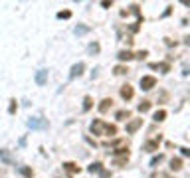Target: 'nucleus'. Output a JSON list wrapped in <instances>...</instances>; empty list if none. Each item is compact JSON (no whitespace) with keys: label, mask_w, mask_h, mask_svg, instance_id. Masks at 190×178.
Instances as JSON below:
<instances>
[{"label":"nucleus","mask_w":190,"mask_h":178,"mask_svg":"<svg viewBox=\"0 0 190 178\" xmlns=\"http://www.w3.org/2000/svg\"><path fill=\"white\" fill-rule=\"evenodd\" d=\"M28 125H30L32 129H44V127H48V121L42 119V117H36V119H30Z\"/></svg>","instance_id":"f03ea898"},{"label":"nucleus","mask_w":190,"mask_h":178,"mask_svg":"<svg viewBox=\"0 0 190 178\" xmlns=\"http://www.w3.org/2000/svg\"><path fill=\"white\" fill-rule=\"evenodd\" d=\"M146 56V52H139V54H137V56H135V57H141V59H143V57H145Z\"/></svg>","instance_id":"cd10ccee"},{"label":"nucleus","mask_w":190,"mask_h":178,"mask_svg":"<svg viewBox=\"0 0 190 178\" xmlns=\"http://www.w3.org/2000/svg\"><path fill=\"white\" fill-rule=\"evenodd\" d=\"M10 103H12V105H10V113L14 115V113H16V109H18V105H16V101H14V99H12Z\"/></svg>","instance_id":"5701e85b"},{"label":"nucleus","mask_w":190,"mask_h":178,"mask_svg":"<svg viewBox=\"0 0 190 178\" xmlns=\"http://www.w3.org/2000/svg\"><path fill=\"white\" fill-rule=\"evenodd\" d=\"M117 57H119V59H121V61H127V59H133V54H131V52H119V56H117Z\"/></svg>","instance_id":"ddd939ff"},{"label":"nucleus","mask_w":190,"mask_h":178,"mask_svg":"<svg viewBox=\"0 0 190 178\" xmlns=\"http://www.w3.org/2000/svg\"><path fill=\"white\" fill-rule=\"evenodd\" d=\"M89 170H91V172H97V170H101V162H93V164L89 166Z\"/></svg>","instance_id":"aec40b11"},{"label":"nucleus","mask_w":190,"mask_h":178,"mask_svg":"<svg viewBox=\"0 0 190 178\" xmlns=\"http://www.w3.org/2000/svg\"><path fill=\"white\" fill-rule=\"evenodd\" d=\"M170 168H172V170H180V168H182V160H180V158H172V160H170Z\"/></svg>","instance_id":"f8f14e48"},{"label":"nucleus","mask_w":190,"mask_h":178,"mask_svg":"<svg viewBox=\"0 0 190 178\" xmlns=\"http://www.w3.org/2000/svg\"><path fill=\"white\" fill-rule=\"evenodd\" d=\"M69 16H71V12H69V10H66V12H59V14H57V18H69Z\"/></svg>","instance_id":"4be33fe9"},{"label":"nucleus","mask_w":190,"mask_h":178,"mask_svg":"<svg viewBox=\"0 0 190 178\" xmlns=\"http://www.w3.org/2000/svg\"><path fill=\"white\" fill-rule=\"evenodd\" d=\"M111 105H113V99H103V101H101V105H99V111L101 113H107Z\"/></svg>","instance_id":"6e6552de"},{"label":"nucleus","mask_w":190,"mask_h":178,"mask_svg":"<svg viewBox=\"0 0 190 178\" xmlns=\"http://www.w3.org/2000/svg\"><path fill=\"white\" fill-rule=\"evenodd\" d=\"M64 166H66V170H67V172H79V166H75L73 162H66Z\"/></svg>","instance_id":"dca6fc26"},{"label":"nucleus","mask_w":190,"mask_h":178,"mask_svg":"<svg viewBox=\"0 0 190 178\" xmlns=\"http://www.w3.org/2000/svg\"><path fill=\"white\" fill-rule=\"evenodd\" d=\"M141 125H143V119H133L131 123H127V133H129V135H133L135 131H137V129L141 127Z\"/></svg>","instance_id":"7ed1b4c3"},{"label":"nucleus","mask_w":190,"mask_h":178,"mask_svg":"<svg viewBox=\"0 0 190 178\" xmlns=\"http://www.w3.org/2000/svg\"><path fill=\"white\" fill-rule=\"evenodd\" d=\"M158 145H160V137H157L155 141H149V143L145 145V150L146 152H155V150L158 148Z\"/></svg>","instance_id":"20e7f679"},{"label":"nucleus","mask_w":190,"mask_h":178,"mask_svg":"<svg viewBox=\"0 0 190 178\" xmlns=\"http://www.w3.org/2000/svg\"><path fill=\"white\" fill-rule=\"evenodd\" d=\"M125 152H127V148H117L113 155H125ZM127 155H129V152H127Z\"/></svg>","instance_id":"bb28decb"},{"label":"nucleus","mask_w":190,"mask_h":178,"mask_svg":"<svg viewBox=\"0 0 190 178\" xmlns=\"http://www.w3.org/2000/svg\"><path fill=\"white\" fill-rule=\"evenodd\" d=\"M46 79H48V69H40V71L36 73V83H38V85H44Z\"/></svg>","instance_id":"423d86ee"},{"label":"nucleus","mask_w":190,"mask_h":178,"mask_svg":"<svg viewBox=\"0 0 190 178\" xmlns=\"http://www.w3.org/2000/svg\"><path fill=\"white\" fill-rule=\"evenodd\" d=\"M101 129H103V123H101V121H93V123H91V133L101 135Z\"/></svg>","instance_id":"1a4fd4ad"},{"label":"nucleus","mask_w":190,"mask_h":178,"mask_svg":"<svg viewBox=\"0 0 190 178\" xmlns=\"http://www.w3.org/2000/svg\"><path fill=\"white\" fill-rule=\"evenodd\" d=\"M149 109H151V101H143V103L139 105V111H141V113L149 111Z\"/></svg>","instance_id":"f3484780"},{"label":"nucleus","mask_w":190,"mask_h":178,"mask_svg":"<svg viewBox=\"0 0 190 178\" xmlns=\"http://www.w3.org/2000/svg\"><path fill=\"white\" fill-rule=\"evenodd\" d=\"M105 135H107V137H115V135H117V127H115V125H107V127H105Z\"/></svg>","instance_id":"9b49d317"},{"label":"nucleus","mask_w":190,"mask_h":178,"mask_svg":"<svg viewBox=\"0 0 190 178\" xmlns=\"http://www.w3.org/2000/svg\"><path fill=\"white\" fill-rule=\"evenodd\" d=\"M127 71H129V69H127L125 66H117L115 67V73H117V75H123V73H127Z\"/></svg>","instance_id":"a211bd4d"},{"label":"nucleus","mask_w":190,"mask_h":178,"mask_svg":"<svg viewBox=\"0 0 190 178\" xmlns=\"http://www.w3.org/2000/svg\"><path fill=\"white\" fill-rule=\"evenodd\" d=\"M83 69H85V66H83V63H75V66L71 67V73H69V77L73 79V77H77V75H81V73H83Z\"/></svg>","instance_id":"39448f33"},{"label":"nucleus","mask_w":190,"mask_h":178,"mask_svg":"<svg viewBox=\"0 0 190 178\" xmlns=\"http://www.w3.org/2000/svg\"><path fill=\"white\" fill-rule=\"evenodd\" d=\"M87 30H89V28H85V26H77V28H75V34H87Z\"/></svg>","instance_id":"6ab92c4d"},{"label":"nucleus","mask_w":190,"mask_h":178,"mask_svg":"<svg viewBox=\"0 0 190 178\" xmlns=\"http://www.w3.org/2000/svg\"><path fill=\"white\" fill-rule=\"evenodd\" d=\"M0 156H2V158H4V160H10V155H8V152H6V150H0Z\"/></svg>","instance_id":"a878e982"},{"label":"nucleus","mask_w":190,"mask_h":178,"mask_svg":"<svg viewBox=\"0 0 190 178\" xmlns=\"http://www.w3.org/2000/svg\"><path fill=\"white\" fill-rule=\"evenodd\" d=\"M121 97H123L125 101H127V99H131V97H133V87H131L129 83L121 87Z\"/></svg>","instance_id":"0eeeda50"},{"label":"nucleus","mask_w":190,"mask_h":178,"mask_svg":"<svg viewBox=\"0 0 190 178\" xmlns=\"http://www.w3.org/2000/svg\"><path fill=\"white\" fill-rule=\"evenodd\" d=\"M91 105H93V101H91L89 95H87V97H83V111H89Z\"/></svg>","instance_id":"4468645a"},{"label":"nucleus","mask_w":190,"mask_h":178,"mask_svg":"<svg viewBox=\"0 0 190 178\" xmlns=\"http://www.w3.org/2000/svg\"><path fill=\"white\" fill-rule=\"evenodd\" d=\"M119 121H125V119H129L131 117V111H127V109H123V111H117V115H115Z\"/></svg>","instance_id":"9d476101"},{"label":"nucleus","mask_w":190,"mask_h":178,"mask_svg":"<svg viewBox=\"0 0 190 178\" xmlns=\"http://www.w3.org/2000/svg\"><path fill=\"white\" fill-rule=\"evenodd\" d=\"M160 160H162V156H158V158H153V160H151V166H157Z\"/></svg>","instance_id":"b1692460"},{"label":"nucleus","mask_w":190,"mask_h":178,"mask_svg":"<svg viewBox=\"0 0 190 178\" xmlns=\"http://www.w3.org/2000/svg\"><path fill=\"white\" fill-rule=\"evenodd\" d=\"M99 52V44H91L89 46V54H97Z\"/></svg>","instance_id":"412c9836"},{"label":"nucleus","mask_w":190,"mask_h":178,"mask_svg":"<svg viewBox=\"0 0 190 178\" xmlns=\"http://www.w3.org/2000/svg\"><path fill=\"white\" fill-rule=\"evenodd\" d=\"M22 174L30 178V176H32V170H30V168H22Z\"/></svg>","instance_id":"393cba45"},{"label":"nucleus","mask_w":190,"mask_h":178,"mask_svg":"<svg viewBox=\"0 0 190 178\" xmlns=\"http://www.w3.org/2000/svg\"><path fill=\"white\" fill-rule=\"evenodd\" d=\"M155 85H157V77H153V75H145V77H141V89L149 91V89H153Z\"/></svg>","instance_id":"f257e3e1"},{"label":"nucleus","mask_w":190,"mask_h":178,"mask_svg":"<svg viewBox=\"0 0 190 178\" xmlns=\"http://www.w3.org/2000/svg\"><path fill=\"white\" fill-rule=\"evenodd\" d=\"M164 117H167V111H162V109L153 115V119H155V121H164Z\"/></svg>","instance_id":"2eb2a0df"}]
</instances>
